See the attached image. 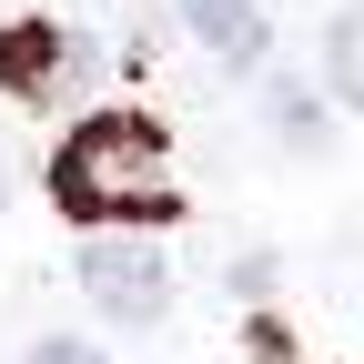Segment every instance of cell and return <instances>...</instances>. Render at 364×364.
Masks as SVG:
<instances>
[{"instance_id":"1","label":"cell","mask_w":364,"mask_h":364,"mask_svg":"<svg viewBox=\"0 0 364 364\" xmlns=\"http://www.w3.org/2000/svg\"><path fill=\"white\" fill-rule=\"evenodd\" d=\"M51 203L71 223H172L182 182H172V152H162V122H142V112L71 122L61 152H51Z\"/></svg>"},{"instance_id":"2","label":"cell","mask_w":364,"mask_h":364,"mask_svg":"<svg viewBox=\"0 0 364 364\" xmlns=\"http://www.w3.org/2000/svg\"><path fill=\"white\" fill-rule=\"evenodd\" d=\"M81 294L102 304L112 324H162V314H172V263H162L152 243H122V233L91 223V243H81Z\"/></svg>"},{"instance_id":"3","label":"cell","mask_w":364,"mask_h":364,"mask_svg":"<svg viewBox=\"0 0 364 364\" xmlns=\"http://www.w3.org/2000/svg\"><path fill=\"white\" fill-rule=\"evenodd\" d=\"M61 71H71V31H51V21H11L0 31V91H11V102L61 91Z\"/></svg>"},{"instance_id":"4","label":"cell","mask_w":364,"mask_h":364,"mask_svg":"<svg viewBox=\"0 0 364 364\" xmlns=\"http://www.w3.org/2000/svg\"><path fill=\"white\" fill-rule=\"evenodd\" d=\"M172 11L203 31V51H213L223 71H253V61L273 51V41H263V0H172Z\"/></svg>"},{"instance_id":"5","label":"cell","mask_w":364,"mask_h":364,"mask_svg":"<svg viewBox=\"0 0 364 364\" xmlns=\"http://www.w3.org/2000/svg\"><path fill=\"white\" fill-rule=\"evenodd\" d=\"M324 81H334V102H354V91H364V21H354V11L324 31Z\"/></svg>"},{"instance_id":"6","label":"cell","mask_w":364,"mask_h":364,"mask_svg":"<svg viewBox=\"0 0 364 364\" xmlns=\"http://www.w3.org/2000/svg\"><path fill=\"white\" fill-rule=\"evenodd\" d=\"M263 122L284 132L294 152H314V142H324V112H314V91H273V102H263Z\"/></svg>"},{"instance_id":"7","label":"cell","mask_w":364,"mask_h":364,"mask_svg":"<svg viewBox=\"0 0 364 364\" xmlns=\"http://www.w3.org/2000/svg\"><path fill=\"white\" fill-rule=\"evenodd\" d=\"M21 364H102V344H81V334H41Z\"/></svg>"},{"instance_id":"8","label":"cell","mask_w":364,"mask_h":364,"mask_svg":"<svg viewBox=\"0 0 364 364\" xmlns=\"http://www.w3.org/2000/svg\"><path fill=\"white\" fill-rule=\"evenodd\" d=\"M0 193H11V182H0Z\"/></svg>"}]
</instances>
